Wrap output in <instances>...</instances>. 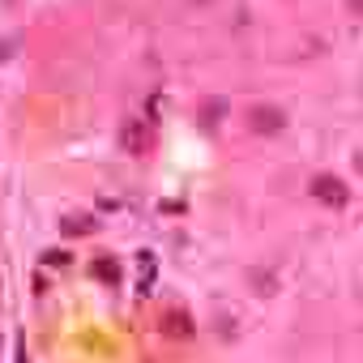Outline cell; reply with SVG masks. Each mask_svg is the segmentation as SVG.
Returning a JSON list of instances; mask_svg holds the SVG:
<instances>
[{
	"instance_id": "3",
	"label": "cell",
	"mask_w": 363,
	"mask_h": 363,
	"mask_svg": "<svg viewBox=\"0 0 363 363\" xmlns=\"http://www.w3.org/2000/svg\"><path fill=\"white\" fill-rule=\"evenodd\" d=\"M223 116H227V99H206V103H201V124L218 128V124H223Z\"/></svg>"
},
{
	"instance_id": "10",
	"label": "cell",
	"mask_w": 363,
	"mask_h": 363,
	"mask_svg": "<svg viewBox=\"0 0 363 363\" xmlns=\"http://www.w3.org/2000/svg\"><path fill=\"white\" fill-rule=\"evenodd\" d=\"M350 9H354V13H363V0H350Z\"/></svg>"
},
{
	"instance_id": "6",
	"label": "cell",
	"mask_w": 363,
	"mask_h": 363,
	"mask_svg": "<svg viewBox=\"0 0 363 363\" xmlns=\"http://www.w3.org/2000/svg\"><path fill=\"white\" fill-rule=\"evenodd\" d=\"M154 269H158V265H154V252H141V295L150 291V282H154Z\"/></svg>"
},
{
	"instance_id": "5",
	"label": "cell",
	"mask_w": 363,
	"mask_h": 363,
	"mask_svg": "<svg viewBox=\"0 0 363 363\" xmlns=\"http://www.w3.org/2000/svg\"><path fill=\"white\" fill-rule=\"evenodd\" d=\"M94 274H99L103 282H120V265H116L111 257H99V265H94Z\"/></svg>"
},
{
	"instance_id": "2",
	"label": "cell",
	"mask_w": 363,
	"mask_h": 363,
	"mask_svg": "<svg viewBox=\"0 0 363 363\" xmlns=\"http://www.w3.org/2000/svg\"><path fill=\"white\" fill-rule=\"evenodd\" d=\"M248 124H252V133H261V137H274V133H282L286 116H282L278 107H269V103H257V107L248 111Z\"/></svg>"
},
{
	"instance_id": "4",
	"label": "cell",
	"mask_w": 363,
	"mask_h": 363,
	"mask_svg": "<svg viewBox=\"0 0 363 363\" xmlns=\"http://www.w3.org/2000/svg\"><path fill=\"white\" fill-rule=\"evenodd\" d=\"M167 333H175V337H193V320H189L184 312H167Z\"/></svg>"
},
{
	"instance_id": "11",
	"label": "cell",
	"mask_w": 363,
	"mask_h": 363,
	"mask_svg": "<svg viewBox=\"0 0 363 363\" xmlns=\"http://www.w3.org/2000/svg\"><path fill=\"white\" fill-rule=\"evenodd\" d=\"M5 56H9V43H0V60H5Z\"/></svg>"
},
{
	"instance_id": "7",
	"label": "cell",
	"mask_w": 363,
	"mask_h": 363,
	"mask_svg": "<svg viewBox=\"0 0 363 363\" xmlns=\"http://www.w3.org/2000/svg\"><path fill=\"white\" fill-rule=\"evenodd\" d=\"M90 231V223L86 218H73V223H65V235H86Z\"/></svg>"
},
{
	"instance_id": "9",
	"label": "cell",
	"mask_w": 363,
	"mask_h": 363,
	"mask_svg": "<svg viewBox=\"0 0 363 363\" xmlns=\"http://www.w3.org/2000/svg\"><path fill=\"white\" fill-rule=\"evenodd\" d=\"M18 363H26V342L18 337Z\"/></svg>"
},
{
	"instance_id": "8",
	"label": "cell",
	"mask_w": 363,
	"mask_h": 363,
	"mask_svg": "<svg viewBox=\"0 0 363 363\" xmlns=\"http://www.w3.org/2000/svg\"><path fill=\"white\" fill-rule=\"evenodd\" d=\"M43 261H48V265H52V269H60V265H69V257H65V252H48V257H43Z\"/></svg>"
},
{
	"instance_id": "1",
	"label": "cell",
	"mask_w": 363,
	"mask_h": 363,
	"mask_svg": "<svg viewBox=\"0 0 363 363\" xmlns=\"http://www.w3.org/2000/svg\"><path fill=\"white\" fill-rule=\"evenodd\" d=\"M312 197H316L320 206H333V210H342L350 193H346V184H342L337 175H316V179H312Z\"/></svg>"
}]
</instances>
